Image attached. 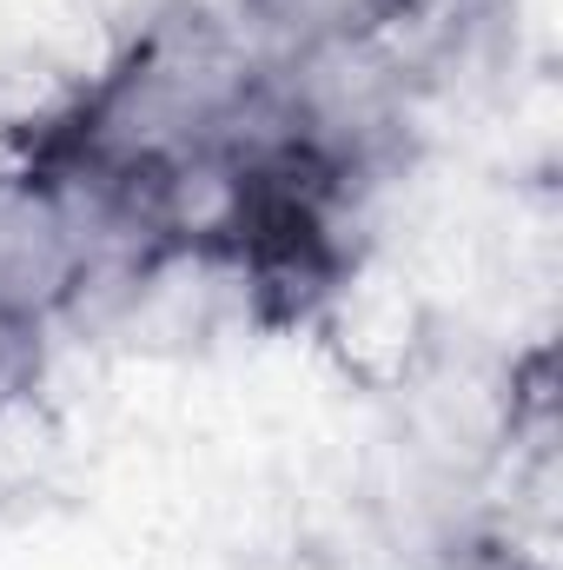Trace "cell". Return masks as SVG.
I'll list each match as a JSON object with an SVG mask.
<instances>
[{"mask_svg": "<svg viewBox=\"0 0 563 570\" xmlns=\"http://www.w3.org/2000/svg\"><path fill=\"white\" fill-rule=\"evenodd\" d=\"M266 87V53L239 20H219L199 0H166L120 40L107 73L33 140L20 166L127 186L172 159L226 146Z\"/></svg>", "mask_w": 563, "mask_h": 570, "instance_id": "6da1fadb", "label": "cell"}, {"mask_svg": "<svg viewBox=\"0 0 563 570\" xmlns=\"http://www.w3.org/2000/svg\"><path fill=\"white\" fill-rule=\"evenodd\" d=\"M405 0H239V27L246 40L279 60L318 40H358V33H385L398 20Z\"/></svg>", "mask_w": 563, "mask_h": 570, "instance_id": "7a4b0ae2", "label": "cell"}, {"mask_svg": "<svg viewBox=\"0 0 563 570\" xmlns=\"http://www.w3.org/2000/svg\"><path fill=\"white\" fill-rule=\"evenodd\" d=\"M279 570H365V564H352L345 551H325V544H305V551H292Z\"/></svg>", "mask_w": 563, "mask_h": 570, "instance_id": "3957f363", "label": "cell"}]
</instances>
